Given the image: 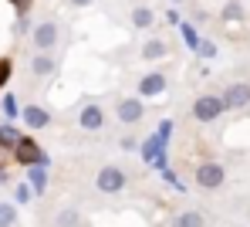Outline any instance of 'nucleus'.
Masks as SVG:
<instances>
[{"label":"nucleus","instance_id":"1","mask_svg":"<svg viewBox=\"0 0 250 227\" xmlns=\"http://www.w3.org/2000/svg\"><path fill=\"white\" fill-rule=\"evenodd\" d=\"M14 159H17L21 166H27V170H31V166H44V170H47V163H51L47 153L41 149V142H34L31 136L17 139V146H14Z\"/></svg>","mask_w":250,"mask_h":227},{"label":"nucleus","instance_id":"2","mask_svg":"<svg viewBox=\"0 0 250 227\" xmlns=\"http://www.w3.org/2000/svg\"><path fill=\"white\" fill-rule=\"evenodd\" d=\"M61 41V27H58V21H41V24H34V31H31V47L38 51V54H51L54 47Z\"/></svg>","mask_w":250,"mask_h":227},{"label":"nucleus","instance_id":"3","mask_svg":"<svg viewBox=\"0 0 250 227\" xmlns=\"http://www.w3.org/2000/svg\"><path fill=\"white\" fill-rule=\"evenodd\" d=\"M128 177H125L122 166H115V163H105L98 173H95V186L102 190V193H122Z\"/></svg>","mask_w":250,"mask_h":227},{"label":"nucleus","instance_id":"4","mask_svg":"<svg viewBox=\"0 0 250 227\" xmlns=\"http://www.w3.org/2000/svg\"><path fill=\"white\" fill-rule=\"evenodd\" d=\"M220 112H223L220 95H200L193 102V119L196 122H213V119H220Z\"/></svg>","mask_w":250,"mask_h":227},{"label":"nucleus","instance_id":"5","mask_svg":"<svg viewBox=\"0 0 250 227\" xmlns=\"http://www.w3.org/2000/svg\"><path fill=\"white\" fill-rule=\"evenodd\" d=\"M115 119H119L122 126H135V122H142V119H146V105H142V98H119V105H115Z\"/></svg>","mask_w":250,"mask_h":227},{"label":"nucleus","instance_id":"6","mask_svg":"<svg viewBox=\"0 0 250 227\" xmlns=\"http://www.w3.org/2000/svg\"><path fill=\"white\" fill-rule=\"evenodd\" d=\"M223 180H227V170L220 163H200L196 166V186L216 190V186H223Z\"/></svg>","mask_w":250,"mask_h":227},{"label":"nucleus","instance_id":"7","mask_svg":"<svg viewBox=\"0 0 250 227\" xmlns=\"http://www.w3.org/2000/svg\"><path fill=\"white\" fill-rule=\"evenodd\" d=\"M220 102H223V109H244V105H250V85L247 82L227 85V91L220 95Z\"/></svg>","mask_w":250,"mask_h":227},{"label":"nucleus","instance_id":"8","mask_svg":"<svg viewBox=\"0 0 250 227\" xmlns=\"http://www.w3.org/2000/svg\"><path fill=\"white\" fill-rule=\"evenodd\" d=\"M166 91V75L163 71H149L139 78V95L135 98H159Z\"/></svg>","mask_w":250,"mask_h":227},{"label":"nucleus","instance_id":"9","mask_svg":"<svg viewBox=\"0 0 250 227\" xmlns=\"http://www.w3.org/2000/svg\"><path fill=\"white\" fill-rule=\"evenodd\" d=\"M78 126H82L84 133H98L105 126V109L102 105H84L82 112H78Z\"/></svg>","mask_w":250,"mask_h":227},{"label":"nucleus","instance_id":"10","mask_svg":"<svg viewBox=\"0 0 250 227\" xmlns=\"http://www.w3.org/2000/svg\"><path fill=\"white\" fill-rule=\"evenodd\" d=\"M21 119H24V122H27V129H34V133L51 126V112L41 109V105H27V109L21 112Z\"/></svg>","mask_w":250,"mask_h":227},{"label":"nucleus","instance_id":"11","mask_svg":"<svg viewBox=\"0 0 250 227\" xmlns=\"http://www.w3.org/2000/svg\"><path fill=\"white\" fill-rule=\"evenodd\" d=\"M58 71V58L54 54H34L31 58V75L34 78H51Z\"/></svg>","mask_w":250,"mask_h":227},{"label":"nucleus","instance_id":"12","mask_svg":"<svg viewBox=\"0 0 250 227\" xmlns=\"http://www.w3.org/2000/svg\"><path fill=\"white\" fill-rule=\"evenodd\" d=\"M27 186H31L34 197H41L44 186H47V170H44V166H31V173H27Z\"/></svg>","mask_w":250,"mask_h":227},{"label":"nucleus","instance_id":"13","mask_svg":"<svg viewBox=\"0 0 250 227\" xmlns=\"http://www.w3.org/2000/svg\"><path fill=\"white\" fill-rule=\"evenodd\" d=\"M142 58H146V61H159V58H166V41H163V38H149V41L142 45Z\"/></svg>","mask_w":250,"mask_h":227},{"label":"nucleus","instance_id":"14","mask_svg":"<svg viewBox=\"0 0 250 227\" xmlns=\"http://www.w3.org/2000/svg\"><path fill=\"white\" fill-rule=\"evenodd\" d=\"M152 21H156V14H152V7H132V24L139 27V31H146V27H152Z\"/></svg>","mask_w":250,"mask_h":227},{"label":"nucleus","instance_id":"15","mask_svg":"<svg viewBox=\"0 0 250 227\" xmlns=\"http://www.w3.org/2000/svg\"><path fill=\"white\" fill-rule=\"evenodd\" d=\"M172 227H207V221H203L200 210H183V214H176Z\"/></svg>","mask_w":250,"mask_h":227},{"label":"nucleus","instance_id":"16","mask_svg":"<svg viewBox=\"0 0 250 227\" xmlns=\"http://www.w3.org/2000/svg\"><path fill=\"white\" fill-rule=\"evenodd\" d=\"M78 224H82L78 207H64V210H58V217H54V227H78Z\"/></svg>","mask_w":250,"mask_h":227},{"label":"nucleus","instance_id":"17","mask_svg":"<svg viewBox=\"0 0 250 227\" xmlns=\"http://www.w3.org/2000/svg\"><path fill=\"white\" fill-rule=\"evenodd\" d=\"M179 34H183V45L189 47V51H196V47H200V31H196L193 24L179 21Z\"/></svg>","mask_w":250,"mask_h":227},{"label":"nucleus","instance_id":"18","mask_svg":"<svg viewBox=\"0 0 250 227\" xmlns=\"http://www.w3.org/2000/svg\"><path fill=\"white\" fill-rule=\"evenodd\" d=\"M17 224V207L10 200H0V227H14Z\"/></svg>","mask_w":250,"mask_h":227},{"label":"nucleus","instance_id":"19","mask_svg":"<svg viewBox=\"0 0 250 227\" xmlns=\"http://www.w3.org/2000/svg\"><path fill=\"white\" fill-rule=\"evenodd\" d=\"M17 139H21V133H17L10 122H7V126H0V149H3V146H10V149H14V146H17Z\"/></svg>","mask_w":250,"mask_h":227},{"label":"nucleus","instance_id":"20","mask_svg":"<svg viewBox=\"0 0 250 227\" xmlns=\"http://www.w3.org/2000/svg\"><path fill=\"white\" fill-rule=\"evenodd\" d=\"M10 75H14V61L10 58H0V89L10 82Z\"/></svg>","mask_w":250,"mask_h":227},{"label":"nucleus","instance_id":"21","mask_svg":"<svg viewBox=\"0 0 250 227\" xmlns=\"http://www.w3.org/2000/svg\"><path fill=\"white\" fill-rule=\"evenodd\" d=\"M240 17H244V7L240 3H227L223 7V21H240Z\"/></svg>","mask_w":250,"mask_h":227},{"label":"nucleus","instance_id":"22","mask_svg":"<svg viewBox=\"0 0 250 227\" xmlns=\"http://www.w3.org/2000/svg\"><path fill=\"white\" fill-rule=\"evenodd\" d=\"M3 115H7V119H17V115H21V109H17L14 95H3Z\"/></svg>","mask_w":250,"mask_h":227},{"label":"nucleus","instance_id":"23","mask_svg":"<svg viewBox=\"0 0 250 227\" xmlns=\"http://www.w3.org/2000/svg\"><path fill=\"white\" fill-rule=\"evenodd\" d=\"M14 200H17V204H31V186H27V183H21V186L14 190Z\"/></svg>","mask_w":250,"mask_h":227},{"label":"nucleus","instance_id":"24","mask_svg":"<svg viewBox=\"0 0 250 227\" xmlns=\"http://www.w3.org/2000/svg\"><path fill=\"white\" fill-rule=\"evenodd\" d=\"M196 54H200V58H213V54H216V45H213V41H200Z\"/></svg>","mask_w":250,"mask_h":227},{"label":"nucleus","instance_id":"25","mask_svg":"<svg viewBox=\"0 0 250 227\" xmlns=\"http://www.w3.org/2000/svg\"><path fill=\"white\" fill-rule=\"evenodd\" d=\"M10 7H14V10H17V14L24 17V14H27L31 7H34V0H10Z\"/></svg>","mask_w":250,"mask_h":227},{"label":"nucleus","instance_id":"26","mask_svg":"<svg viewBox=\"0 0 250 227\" xmlns=\"http://www.w3.org/2000/svg\"><path fill=\"white\" fill-rule=\"evenodd\" d=\"M156 136L169 146V136H172V122H169V119H166V122H159V133H156Z\"/></svg>","mask_w":250,"mask_h":227},{"label":"nucleus","instance_id":"27","mask_svg":"<svg viewBox=\"0 0 250 227\" xmlns=\"http://www.w3.org/2000/svg\"><path fill=\"white\" fill-rule=\"evenodd\" d=\"M122 149H139V139H132V136H125V139H122Z\"/></svg>","mask_w":250,"mask_h":227},{"label":"nucleus","instance_id":"28","mask_svg":"<svg viewBox=\"0 0 250 227\" xmlns=\"http://www.w3.org/2000/svg\"><path fill=\"white\" fill-rule=\"evenodd\" d=\"M71 7H88V3H95V0H68Z\"/></svg>","mask_w":250,"mask_h":227},{"label":"nucleus","instance_id":"29","mask_svg":"<svg viewBox=\"0 0 250 227\" xmlns=\"http://www.w3.org/2000/svg\"><path fill=\"white\" fill-rule=\"evenodd\" d=\"M0 186H7V170H0Z\"/></svg>","mask_w":250,"mask_h":227},{"label":"nucleus","instance_id":"30","mask_svg":"<svg viewBox=\"0 0 250 227\" xmlns=\"http://www.w3.org/2000/svg\"><path fill=\"white\" fill-rule=\"evenodd\" d=\"M169 3H183V0H169Z\"/></svg>","mask_w":250,"mask_h":227}]
</instances>
